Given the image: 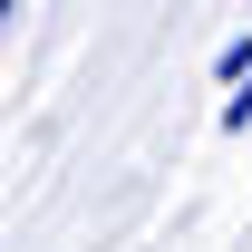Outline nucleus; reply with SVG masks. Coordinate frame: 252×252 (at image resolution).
<instances>
[{"label":"nucleus","instance_id":"f257e3e1","mask_svg":"<svg viewBox=\"0 0 252 252\" xmlns=\"http://www.w3.org/2000/svg\"><path fill=\"white\" fill-rule=\"evenodd\" d=\"M233 88H243V97H223V126L243 136V126H252V68H243V78H233Z\"/></svg>","mask_w":252,"mask_h":252},{"label":"nucleus","instance_id":"f03ea898","mask_svg":"<svg viewBox=\"0 0 252 252\" xmlns=\"http://www.w3.org/2000/svg\"><path fill=\"white\" fill-rule=\"evenodd\" d=\"M10 20H20V0H0V30H10Z\"/></svg>","mask_w":252,"mask_h":252}]
</instances>
